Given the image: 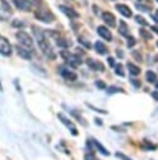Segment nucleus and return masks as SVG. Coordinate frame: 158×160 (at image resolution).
Masks as SVG:
<instances>
[{
  "label": "nucleus",
  "instance_id": "obj_20",
  "mask_svg": "<svg viewBox=\"0 0 158 160\" xmlns=\"http://www.w3.org/2000/svg\"><path fill=\"white\" fill-rule=\"evenodd\" d=\"M146 79H147V81L148 82H156L157 81V74L154 72V71H152V70H148L147 72H146Z\"/></svg>",
  "mask_w": 158,
  "mask_h": 160
},
{
  "label": "nucleus",
  "instance_id": "obj_25",
  "mask_svg": "<svg viewBox=\"0 0 158 160\" xmlns=\"http://www.w3.org/2000/svg\"><path fill=\"white\" fill-rule=\"evenodd\" d=\"M136 39L133 38V36H127V46L128 48H132V46H134L136 45Z\"/></svg>",
  "mask_w": 158,
  "mask_h": 160
},
{
  "label": "nucleus",
  "instance_id": "obj_32",
  "mask_svg": "<svg viewBox=\"0 0 158 160\" xmlns=\"http://www.w3.org/2000/svg\"><path fill=\"white\" fill-rule=\"evenodd\" d=\"M131 81H132V84H133V85H134L136 88H139V86H141V84H139V81H137V80H134V79H132Z\"/></svg>",
  "mask_w": 158,
  "mask_h": 160
},
{
  "label": "nucleus",
  "instance_id": "obj_8",
  "mask_svg": "<svg viewBox=\"0 0 158 160\" xmlns=\"http://www.w3.org/2000/svg\"><path fill=\"white\" fill-rule=\"evenodd\" d=\"M86 64H87L88 68H91V69L95 70V71H103V70H105V66H103L102 62H100V61H97V60H93V59H91V58L86 60Z\"/></svg>",
  "mask_w": 158,
  "mask_h": 160
},
{
  "label": "nucleus",
  "instance_id": "obj_34",
  "mask_svg": "<svg viewBox=\"0 0 158 160\" xmlns=\"http://www.w3.org/2000/svg\"><path fill=\"white\" fill-rule=\"evenodd\" d=\"M151 29H152V30H153V31H154L156 34H158V26H157V25H154V26H152Z\"/></svg>",
  "mask_w": 158,
  "mask_h": 160
},
{
  "label": "nucleus",
  "instance_id": "obj_30",
  "mask_svg": "<svg viewBox=\"0 0 158 160\" xmlns=\"http://www.w3.org/2000/svg\"><path fill=\"white\" fill-rule=\"evenodd\" d=\"M85 160H96V158H95L92 154H90V155L86 154V155H85Z\"/></svg>",
  "mask_w": 158,
  "mask_h": 160
},
{
  "label": "nucleus",
  "instance_id": "obj_18",
  "mask_svg": "<svg viewBox=\"0 0 158 160\" xmlns=\"http://www.w3.org/2000/svg\"><path fill=\"white\" fill-rule=\"evenodd\" d=\"M127 68H128V71H129L131 75H138V74L141 72V69H139L137 65L132 64V62H128V64H127Z\"/></svg>",
  "mask_w": 158,
  "mask_h": 160
},
{
  "label": "nucleus",
  "instance_id": "obj_7",
  "mask_svg": "<svg viewBox=\"0 0 158 160\" xmlns=\"http://www.w3.org/2000/svg\"><path fill=\"white\" fill-rule=\"evenodd\" d=\"M15 6L22 11H30L32 9V1L31 0H12Z\"/></svg>",
  "mask_w": 158,
  "mask_h": 160
},
{
  "label": "nucleus",
  "instance_id": "obj_31",
  "mask_svg": "<svg viewBox=\"0 0 158 160\" xmlns=\"http://www.w3.org/2000/svg\"><path fill=\"white\" fill-rule=\"evenodd\" d=\"M107 61H108L109 66H114V59H113V58H111V56H109V58L107 59Z\"/></svg>",
  "mask_w": 158,
  "mask_h": 160
},
{
  "label": "nucleus",
  "instance_id": "obj_27",
  "mask_svg": "<svg viewBox=\"0 0 158 160\" xmlns=\"http://www.w3.org/2000/svg\"><path fill=\"white\" fill-rule=\"evenodd\" d=\"M95 84H96V86H97L98 89H106V84H105L103 81H101V80H97Z\"/></svg>",
  "mask_w": 158,
  "mask_h": 160
},
{
  "label": "nucleus",
  "instance_id": "obj_9",
  "mask_svg": "<svg viewBox=\"0 0 158 160\" xmlns=\"http://www.w3.org/2000/svg\"><path fill=\"white\" fill-rule=\"evenodd\" d=\"M97 34H98L101 38H103L105 40H107V41H111V40H112V34H111V31L108 30V28H106V26H103V25H100V26L97 28Z\"/></svg>",
  "mask_w": 158,
  "mask_h": 160
},
{
  "label": "nucleus",
  "instance_id": "obj_17",
  "mask_svg": "<svg viewBox=\"0 0 158 160\" xmlns=\"http://www.w3.org/2000/svg\"><path fill=\"white\" fill-rule=\"evenodd\" d=\"M56 44L60 46V48H68L71 45L70 40L65 39V38H61V36H57L56 38Z\"/></svg>",
  "mask_w": 158,
  "mask_h": 160
},
{
  "label": "nucleus",
  "instance_id": "obj_23",
  "mask_svg": "<svg viewBox=\"0 0 158 160\" xmlns=\"http://www.w3.org/2000/svg\"><path fill=\"white\" fill-rule=\"evenodd\" d=\"M107 92L108 94H114V92H124V91H123L122 88H118V86H108Z\"/></svg>",
  "mask_w": 158,
  "mask_h": 160
},
{
  "label": "nucleus",
  "instance_id": "obj_29",
  "mask_svg": "<svg viewBox=\"0 0 158 160\" xmlns=\"http://www.w3.org/2000/svg\"><path fill=\"white\" fill-rule=\"evenodd\" d=\"M136 8L139 9V10H142V11H148V8H147V6H143V5H141V4H137Z\"/></svg>",
  "mask_w": 158,
  "mask_h": 160
},
{
  "label": "nucleus",
  "instance_id": "obj_5",
  "mask_svg": "<svg viewBox=\"0 0 158 160\" xmlns=\"http://www.w3.org/2000/svg\"><path fill=\"white\" fill-rule=\"evenodd\" d=\"M0 54L4 56H10L11 55V45L7 41L6 38L0 35Z\"/></svg>",
  "mask_w": 158,
  "mask_h": 160
},
{
  "label": "nucleus",
  "instance_id": "obj_41",
  "mask_svg": "<svg viewBox=\"0 0 158 160\" xmlns=\"http://www.w3.org/2000/svg\"><path fill=\"white\" fill-rule=\"evenodd\" d=\"M157 1H158V0H157Z\"/></svg>",
  "mask_w": 158,
  "mask_h": 160
},
{
  "label": "nucleus",
  "instance_id": "obj_11",
  "mask_svg": "<svg viewBox=\"0 0 158 160\" xmlns=\"http://www.w3.org/2000/svg\"><path fill=\"white\" fill-rule=\"evenodd\" d=\"M15 49H16L17 55L21 56L22 59H25V60H30L31 59V51H29V49L24 48L22 45H16Z\"/></svg>",
  "mask_w": 158,
  "mask_h": 160
},
{
  "label": "nucleus",
  "instance_id": "obj_6",
  "mask_svg": "<svg viewBox=\"0 0 158 160\" xmlns=\"http://www.w3.org/2000/svg\"><path fill=\"white\" fill-rule=\"evenodd\" d=\"M57 116H58V119L61 120V122H62L63 125H66V126L71 130V134H72L73 136H76V135L78 134V132H77V129H76V128H75V125L71 122V120H70V119H67L62 112H58V114H57Z\"/></svg>",
  "mask_w": 158,
  "mask_h": 160
},
{
  "label": "nucleus",
  "instance_id": "obj_36",
  "mask_svg": "<svg viewBox=\"0 0 158 160\" xmlns=\"http://www.w3.org/2000/svg\"><path fill=\"white\" fill-rule=\"evenodd\" d=\"M96 124H100V125H101V124H102V121H101L100 119H96Z\"/></svg>",
  "mask_w": 158,
  "mask_h": 160
},
{
  "label": "nucleus",
  "instance_id": "obj_26",
  "mask_svg": "<svg viewBox=\"0 0 158 160\" xmlns=\"http://www.w3.org/2000/svg\"><path fill=\"white\" fill-rule=\"evenodd\" d=\"M116 74L119 75V76H124V71H123V66L121 64H118L116 66Z\"/></svg>",
  "mask_w": 158,
  "mask_h": 160
},
{
  "label": "nucleus",
  "instance_id": "obj_14",
  "mask_svg": "<svg viewBox=\"0 0 158 160\" xmlns=\"http://www.w3.org/2000/svg\"><path fill=\"white\" fill-rule=\"evenodd\" d=\"M60 74H61V76H62L65 80H68V81H75V80L77 79V75H76L73 71H70V70H67V69H61Z\"/></svg>",
  "mask_w": 158,
  "mask_h": 160
},
{
  "label": "nucleus",
  "instance_id": "obj_2",
  "mask_svg": "<svg viewBox=\"0 0 158 160\" xmlns=\"http://www.w3.org/2000/svg\"><path fill=\"white\" fill-rule=\"evenodd\" d=\"M15 36H16V39H17V41H19L20 45H22L24 48L29 49L30 51H34V41H32L31 36H30L27 32L20 30V31L16 32Z\"/></svg>",
  "mask_w": 158,
  "mask_h": 160
},
{
  "label": "nucleus",
  "instance_id": "obj_40",
  "mask_svg": "<svg viewBox=\"0 0 158 160\" xmlns=\"http://www.w3.org/2000/svg\"><path fill=\"white\" fill-rule=\"evenodd\" d=\"M138 1H141V0H138Z\"/></svg>",
  "mask_w": 158,
  "mask_h": 160
},
{
  "label": "nucleus",
  "instance_id": "obj_12",
  "mask_svg": "<svg viewBox=\"0 0 158 160\" xmlns=\"http://www.w3.org/2000/svg\"><path fill=\"white\" fill-rule=\"evenodd\" d=\"M116 10H118L119 14L123 15L124 18H131L132 16V10L124 4H116Z\"/></svg>",
  "mask_w": 158,
  "mask_h": 160
},
{
  "label": "nucleus",
  "instance_id": "obj_1",
  "mask_svg": "<svg viewBox=\"0 0 158 160\" xmlns=\"http://www.w3.org/2000/svg\"><path fill=\"white\" fill-rule=\"evenodd\" d=\"M32 31H34V35H35V38H36V40H37L39 48L44 51V54L50 55L51 58H53L52 49H51V46H50L49 40H47V39H46V36H45V32H44L40 28H37L36 25H32Z\"/></svg>",
  "mask_w": 158,
  "mask_h": 160
},
{
  "label": "nucleus",
  "instance_id": "obj_10",
  "mask_svg": "<svg viewBox=\"0 0 158 160\" xmlns=\"http://www.w3.org/2000/svg\"><path fill=\"white\" fill-rule=\"evenodd\" d=\"M102 20H103L108 26H111V28L116 26V18H114V15H113L112 12H108V11L102 12Z\"/></svg>",
  "mask_w": 158,
  "mask_h": 160
},
{
  "label": "nucleus",
  "instance_id": "obj_28",
  "mask_svg": "<svg viewBox=\"0 0 158 160\" xmlns=\"http://www.w3.org/2000/svg\"><path fill=\"white\" fill-rule=\"evenodd\" d=\"M25 24L24 22H21L20 20H14L12 21V26H16V28H22Z\"/></svg>",
  "mask_w": 158,
  "mask_h": 160
},
{
  "label": "nucleus",
  "instance_id": "obj_19",
  "mask_svg": "<svg viewBox=\"0 0 158 160\" xmlns=\"http://www.w3.org/2000/svg\"><path fill=\"white\" fill-rule=\"evenodd\" d=\"M91 141H92V144L96 146V149H98V150H100V152H101V154H103V155H109V151H107V149H106V148H103V146H102L97 140L92 139Z\"/></svg>",
  "mask_w": 158,
  "mask_h": 160
},
{
  "label": "nucleus",
  "instance_id": "obj_22",
  "mask_svg": "<svg viewBox=\"0 0 158 160\" xmlns=\"http://www.w3.org/2000/svg\"><path fill=\"white\" fill-rule=\"evenodd\" d=\"M77 40H78V42H80L81 45H83L86 49H90V48H91V44H90V41H87L86 38H83V36H78Z\"/></svg>",
  "mask_w": 158,
  "mask_h": 160
},
{
  "label": "nucleus",
  "instance_id": "obj_33",
  "mask_svg": "<svg viewBox=\"0 0 158 160\" xmlns=\"http://www.w3.org/2000/svg\"><path fill=\"white\" fill-rule=\"evenodd\" d=\"M116 155H117L118 158H121V159H123V160H131V159H128V158H126V156H124V155H122V154H118V152H117Z\"/></svg>",
  "mask_w": 158,
  "mask_h": 160
},
{
  "label": "nucleus",
  "instance_id": "obj_3",
  "mask_svg": "<svg viewBox=\"0 0 158 160\" xmlns=\"http://www.w3.org/2000/svg\"><path fill=\"white\" fill-rule=\"evenodd\" d=\"M35 18L44 22H52L55 20V15L50 9H37L35 11Z\"/></svg>",
  "mask_w": 158,
  "mask_h": 160
},
{
  "label": "nucleus",
  "instance_id": "obj_15",
  "mask_svg": "<svg viewBox=\"0 0 158 160\" xmlns=\"http://www.w3.org/2000/svg\"><path fill=\"white\" fill-rule=\"evenodd\" d=\"M118 31H119V34H121V35H123V36H129V29H128V25H127L123 20H121V21H119Z\"/></svg>",
  "mask_w": 158,
  "mask_h": 160
},
{
  "label": "nucleus",
  "instance_id": "obj_39",
  "mask_svg": "<svg viewBox=\"0 0 158 160\" xmlns=\"http://www.w3.org/2000/svg\"><path fill=\"white\" fill-rule=\"evenodd\" d=\"M157 46H158V41H157Z\"/></svg>",
  "mask_w": 158,
  "mask_h": 160
},
{
  "label": "nucleus",
  "instance_id": "obj_13",
  "mask_svg": "<svg viewBox=\"0 0 158 160\" xmlns=\"http://www.w3.org/2000/svg\"><path fill=\"white\" fill-rule=\"evenodd\" d=\"M58 8H60V10H61V11H62L65 15H67L68 18H71V19L78 18V12H77V11H75L73 9H71V8L66 6V5H60Z\"/></svg>",
  "mask_w": 158,
  "mask_h": 160
},
{
  "label": "nucleus",
  "instance_id": "obj_16",
  "mask_svg": "<svg viewBox=\"0 0 158 160\" xmlns=\"http://www.w3.org/2000/svg\"><path fill=\"white\" fill-rule=\"evenodd\" d=\"M95 49H96V51H97L98 54H101V55L107 54V46H106L102 41H96V44H95Z\"/></svg>",
  "mask_w": 158,
  "mask_h": 160
},
{
  "label": "nucleus",
  "instance_id": "obj_37",
  "mask_svg": "<svg viewBox=\"0 0 158 160\" xmlns=\"http://www.w3.org/2000/svg\"><path fill=\"white\" fill-rule=\"evenodd\" d=\"M156 88H157V89H158V82H156Z\"/></svg>",
  "mask_w": 158,
  "mask_h": 160
},
{
  "label": "nucleus",
  "instance_id": "obj_4",
  "mask_svg": "<svg viewBox=\"0 0 158 160\" xmlns=\"http://www.w3.org/2000/svg\"><path fill=\"white\" fill-rule=\"evenodd\" d=\"M61 56L66 60V62L70 65V66H72V68H77V66H80L81 65V59L77 56V55H75V54H71V52H68V51H62L61 52Z\"/></svg>",
  "mask_w": 158,
  "mask_h": 160
},
{
  "label": "nucleus",
  "instance_id": "obj_35",
  "mask_svg": "<svg viewBox=\"0 0 158 160\" xmlns=\"http://www.w3.org/2000/svg\"><path fill=\"white\" fill-rule=\"evenodd\" d=\"M116 52H117V56H119V58H123V54L121 52V50H117Z\"/></svg>",
  "mask_w": 158,
  "mask_h": 160
},
{
  "label": "nucleus",
  "instance_id": "obj_38",
  "mask_svg": "<svg viewBox=\"0 0 158 160\" xmlns=\"http://www.w3.org/2000/svg\"><path fill=\"white\" fill-rule=\"evenodd\" d=\"M157 15H158V10H157Z\"/></svg>",
  "mask_w": 158,
  "mask_h": 160
},
{
  "label": "nucleus",
  "instance_id": "obj_21",
  "mask_svg": "<svg viewBox=\"0 0 158 160\" xmlns=\"http://www.w3.org/2000/svg\"><path fill=\"white\" fill-rule=\"evenodd\" d=\"M139 35H141L143 39H146V40H151V39H152V34H151L149 31H147L146 29H141V30H139Z\"/></svg>",
  "mask_w": 158,
  "mask_h": 160
},
{
  "label": "nucleus",
  "instance_id": "obj_24",
  "mask_svg": "<svg viewBox=\"0 0 158 160\" xmlns=\"http://www.w3.org/2000/svg\"><path fill=\"white\" fill-rule=\"evenodd\" d=\"M134 19H136V21H137L138 24H141V25H143V26H147V25H148L147 20H146L144 18H142L141 15H136V16H134Z\"/></svg>",
  "mask_w": 158,
  "mask_h": 160
}]
</instances>
